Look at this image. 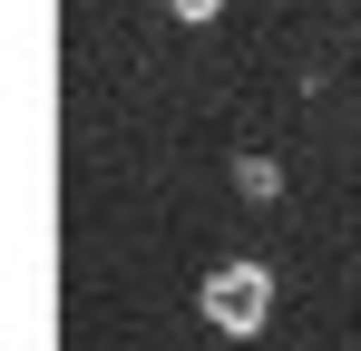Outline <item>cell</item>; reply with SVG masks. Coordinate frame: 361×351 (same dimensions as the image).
Wrapping results in <instances>:
<instances>
[{
  "label": "cell",
  "instance_id": "obj_1",
  "mask_svg": "<svg viewBox=\"0 0 361 351\" xmlns=\"http://www.w3.org/2000/svg\"><path fill=\"white\" fill-rule=\"evenodd\" d=\"M195 302H205V322H215V332H235V342H254V332L274 322V273H264V264H215Z\"/></svg>",
  "mask_w": 361,
  "mask_h": 351
},
{
  "label": "cell",
  "instance_id": "obj_2",
  "mask_svg": "<svg viewBox=\"0 0 361 351\" xmlns=\"http://www.w3.org/2000/svg\"><path fill=\"white\" fill-rule=\"evenodd\" d=\"M235 195L274 205V195H283V166H274V156H235Z\"/></svg>",
  "mask_w": 361,
  "mask_h": 351
},
{
  "label": "cell",
  "instance_id": "obj_3",
  "mask_svg": "<svg viewBox=\"0 0 361 351\" xmlns=\"http://www.w3.org/2000/svg\"><path fill=\"white\" fill-rule=\"evenodd\" d=\"M166 10H176V20H215L225 0H166Z\"/></svg>",
  "mask_w": 361,
  "mask_h": 351
}]
</instances>
